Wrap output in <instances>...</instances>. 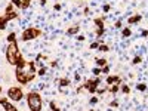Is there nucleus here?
I'll return each instance as SVG.
<instances>
[{"label": "nucleus", "mask_w": 148, "mask_h": 111, "mask_svg": "<svg viewBox=\"0 0 148 111\" xmlns=\"http://www.w3.org/2000/svg\"><path fill=\"white\" fill-rule=\"evenodd\" d=\"M8 59H9V62H12V64H15L18 61V51H16L15 45H10L8 47Z\"/></svg>", "instance_id": "obj_3"}, {"label": "nucleus", "mask_w": 148, "mask_h": 111, "mask_svg": "<svg viewBox=\"0 0 148 111\" xmlns=\"http://www.w3.org/2000/svg\"><path fill=\"white\" fill-rule=\"evenodd\" d=\"M33 76H34V70H33V67L28 64H25V65H22L19 70H18V79L21 80V82H27V80H30V79H33Z\"/></svg>", "instance_id": "obj_1"}, {"label": "nucleus", "mask_w": 148, "mask_h": 111, "mask_svg": "<svg viewBox=\"0 0 148 111\" xmlns=\"http://www.w3.org/2000/svg\"><path fill=\"white\" fill-rule=\"evenodd\" d=\"M36 36H37L36 30H28V31H25V34H24V39L28 40V39H33V37H36Z\"/></svg>", "instance_id": "obj_5"}, {"label": "nucleus", "mask_w": 148, "mask_h": 111, "mask_svg": "<svg viewBox=\"0 0 148 111\" xmlns=\"http://www.w3.org/2000/svg\"><path fill=\"white\" fill-rule=\"evenodd\" d=\"M28 102H30V107H31V110L33 111H39L40 110V98H39V95L37 93H31L30 96H28Z\"/></svg>", "instance_id": "obj_2"}, {"label": "nucleus", "mask_w": 148, "mask_h": 111, "mask_svg": "<svg viewBox=\"0 0 148 111\" xmlns=\"http://www.w3.org/2000/svg\"><path fill=\"white\" fill-rule=\"evenodd\" d=\"M14 2H15V3H18V5H22L24 0H14Z\"/></svg>", "instance_id": "obj_7"}, {"label": "nucleus", "mask_w": 148, "mask_h": 111, "mask_svg": "<svg viewBox=\"0 0 148 111\" xmlns=\"http://www.w3.org/2000/svg\"><path fill=\"white\" fill-rule=\"evenodd\" d=\"M9 96L12 98V99H21L22 93H21L19 89H10V90H9Z\"/></svg>", "instance_id": "obj_4"}, {"label": "nucleus", "mask_w": 148, "mask_h": 111, "mask_svg": "<svg viewBox=\"0 0 148 111\" xmlns=\"http://www.w3.org/2000/svg\"><path fill=\"white\" fill-rule=\"evenodd\" d=\"M3 107H5V108H6L8 111H16V110H15L14 107H12V105H9L8 102H3Z\"/></svg>", "instance_id": "obj_6"}]
</instances>
